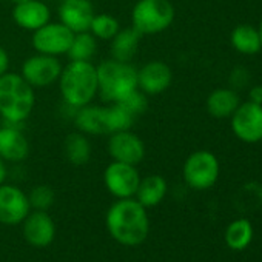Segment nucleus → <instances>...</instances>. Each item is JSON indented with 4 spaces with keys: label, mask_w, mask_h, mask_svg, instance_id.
Instances as JSON below:
<instances>
[{
    "label": "nucleus",
    "mask_w": 262,
    "mask_h": 262,
    "mask_svg": "<svg viewBox=\"0 0 262 262\" xmlns=\"http://www.w3.org/2000/svg\"><path fill=\"white\" fill-rule=\"evenodd\" d=\"M119 103H122L131 114H133L136 119L141 117L142 114L147 113L148 110V96L145 93H142L139 88L131 91L128 96H125L122 100H119Z\"/></svg>",
    "instance_id": "cd10ccee"
},
{
    "label": "nucleus",
    "mask_w": 262,
    "mask_h": 262,
    "mask_svg": "<svg viewBox=\"0 0 262 262\" xmlns=\"http://www.w3.org/2000/svg\"><path fill=\"white\" fill-rule=\"evenodd\" d=\"M182 174L190 188L207 190L213 187L219 178V161L207 150L194 151L187 158Z\"/></svg>",
    "instance_id": "423d86ee"
},
{
    "label": "nucleus",
    "mask_w": 262,
    "mask_h": 262,
    "mask_svg": "<svg viewBox=\"0 0 262 262\" xmlns=\"http://www.w3.org/2000/svg\"><path fill=\"white\" fill-rule=\"evenodd\" d=\"M257 33H259V37H260V43H262V22H260V25H259V30H257Z\"/></svg>",
    "instance_id": "72a5a7b5"
},
{
    "label": "nucleus",
    "mask_w": 262,
    "mask_h": 262,
    "mask_svg": "<svg viewBox=\"0 0 262 262\" xmlns=\"http://www.w3.org/2000/svg\"><path fill=\"white\" fill-rule=\"evenodd\" d=\"M176 17L170 0H138L131 10V28L141 36L159 34L171 27Z\"/></svg>",
    "instance_id": "39448f33"
},
{
    "label": "nucleus",
    "mask_w": 262,
    "mask_h": 262,
    "mask_svg": "<svg viewBox=\"0 0 262 262\" xmlns=\"http://www.w3.org/2000/svg\"><path fill=\"white\" fill-rule=\"evenodd\" d=\"M11 14L19 28L31 33L51 20V10L42 0H28V2L14 5Z\"/></svg>",
    "instance_id": "f3484780"
},
{
    "label": "nucleus",
    "mask_w": 262,
    "mask_h": 262,
    "mask_svg": "<svg viewBox=\"0 0 262 262\" xmlns=\"http://www.w3.org/2000/svg\"><path fill=\"white\" fill-rule=\"evenodd\" d=\"M74 125L76 129L86 136H100L106 135V123L103 106L97 105H85L76 110L74 113Z\"/></svg>",
    "instance_id": "a211bd4d"
},
{
    "label": "nucleus",
    "mask_w": 262,
    "mask_h": 262,
    "mask_svg": "<svg viewBox=\"0 0 262 262\" xmlns=\"http://www.w3.org/2000/svg\"><path fill=\"white\" fill-rule=\"evenodd\" d=\"M97 53V39L90 33H76L67 56L70 60H80V62H91V59Z\"/></svg>",
    "instance_id": "393cba45"
},
{
    "label": "nucleus",
    "mask_w": 262,
    "mask_h": 262,
    "mask_svg": "<svg viewBox=\"0 0 262 262\" xmlns=\"http://www.w3.org/2000/svg\"><path fill=\"white\" fill-rule=\"evenodd\" d=\"M253 239V227L247 219H237L227 227L225 242L231 250H244Z\"/></svg>",
    "instance_id": "a878e982"
},
{
    "label": "nucleus",
    "mask_w": 262,
    "mask_h": 262,
    "mask_svg": "<svg viewBox=\"0 0 262 262\" xmlns=\"http://www.w3.org/2000/svg\"><path fill=\"white\" fill-rule=\"evenodd\" d=\"M250 102L262 105V86H254L250 91Z\"/></svg>",
    "instance_id": "7c9ffc66"
},
{
    "label": "nucleus",
    "mask_w": 262,
    "mask_h": 262,
    "mask_svg": "<svg viewBox=\"0 0 262 262\" xmlns=\"http://www.w3.org/2000/svg\"><path fill=\"white\" fill-rule=\"evenodd\" d=\"M28 201L34 210L47 211L54 204V191L48 185H37L30 191Z\"/></svg>",
    "instance_id": "c85d7f7f"
},
{
    "label": "nucleus",
    "mask_w": 262,
    "mask_h": 262,
    "mask_svg": "<svg viewBox=\"0 0 262 262\" xmlns=\"http://www.w3.org/2000/svg\"><path fill=\"white\" fill-rule=\"evenodd\" d=\"M231 45L242 54H256L260 48V37L251 25H239L231 33Z\"/></svg>",
    "instance_id": "b1692460"
},
{
    "label": "nucleus",
    "mask_w": 262,
    "mask_h": 262,
    "mask_svg": "<svg viewBox=\"0 0 262 262\" xmlns=\"http://www.w3.org/2000/svg\"><path fill=\"white\" fill-rule=\"evenodd\" d=\"M97 70L99 94L106 103L122 100L131 91L138 90V68L131 62H120L116 59H106Z\"/></svg>",
    "instance_id": "20e7f679"
},
{
    "label": "nucleus",
    "mask_w": 262,
    "mask_h": 262,
    "mask_svg": "<svg viewBox=\"0 0 262 262\" xmlns=\"http://www.w3.org/2000/svg\"><path fill=\"white\" fill-rule=\"evenodd\" d=\"M171 68L162 60H150L138 70V88L147 96H158L170 88Z\"/></svg>",
    "instance_id": "4468645a"
},
{
    "label": "nucleus",
    "mask_w": 262,
    "mask_h": 262,
    "mask_svg": "<svg viewBox=\"0 0 262 262\" xmlns=\"http://www.w3.org/2000/svg\"><path fill=\"white\" fill-rule=\"evenodd\" d=\"M120 30V24L116 17L106 13L94 14L91 25H90V33L97 39V40H111Z\"/></svg>",
    "instance_id": "bb28decb"
},
{
    "label": "nucleus",
    "mask_w": 262,
    "mask_h": 262,
    "mask_svg": "<svg viewBox=\"0 0 262 262\" xmlns=\"http://www.w3.org/2000/svg\"><path fill=\"white\" fill-rule=\"evenodd\" d=\"M13 5H19V4H24V2H28V0H10Z\"/></svg>",
    "instance_id": "473e14b6"
},
{
    "label": "nucleus",
    "mask_w": 262,
    "mask_h": 262,
    "mask_svg": "<svg viewBox=\"0 0 262 262\" xmlns=\"http://www.w3.org/2000/svg\"><path fill=\"white\" fill-rule=\"evenodd\" d=\"M63 65L59 57L36 53L24 60L20 67V76L34 88L42 90L57 83L62 74Z\"/></svg>",
    "instance_id": "0eeeda50"
},
{
    "label": "nucleus",
    "mask_w": 262,
    "mask_h": 262,
    "mask_svg": "<svg viewBox=\"0 0 262 262\" xmlns=\"http://www.w3.org/2000/svg\"><path fill=\"white\" fill-rule=\"evenodd\" d=\"M74 33L60 22L50 20L42 28L36 30L31 36V45L36 53L54 57L67 56L73 42Z\"/></svg>",
    "instance_id": "6e6552de"
},
{
    "label": "nucleus",
    "mask_w": 262,
    "mask_h": 262,
    "mask_svg": "<svg viewBox=\"0 0 262 262\" xmlns=\"http://www.w3.org/2000/svg\"><path fill=\"white\" fill-rule=\"evenodd\" d=\"M141 182L138 165L113 161L103 171V184L110 194L117 199L135 198Z\"/></svg>",
    "instance_id": "1a4fd4ad"
},
{
    "label": "nucleus",
    "mask_w": 262,
    "mask_h": 262,
    "mask_svg": "<svg viewBox=\"0 0 262 262\" xmlns=\"http://www.w3.org/2000/svg\"><path fill=\"white\" fill-rule=\"evenodd\" d=\"M103 113H105V123H106L108 135L116 133V131L131 129V126L136 122V117L119 102L108 103L106 106H103Z\"/></svg>",
    "instance_id": "5701e85b"
},
{
    "label": "nucleus",
    "mask_w": 262,
    "mask_h": 262,
    "mask_svg": "<svg viewBox=\"0 0 262 262\" xmlns=\"http://www.w3.org/2000/svg\"><path fill=\"white\" fill-rule=\"evenodd\" d=\"M167 190H168V185L162 176L150 174V176H145L144 179L141 178V182L135 196L145 208H151V207L159 205L164 201Z\"/></svg>",
    "instance_id": "412c9836"
},
{
    "label": "nucleus",
    "mask_w": 262,
    "mask_h": 262,
    "mask_svg": "<svg viewBox=\"0 0 262 262\" xmlns=\"http://www.w3.org/2000/svg\"><path fill=\"white\" fill-rule=\"evenodd\" d=\"M30 156V142L19 123L4 122L0 126V158L5 162L19 164Z\"/></svg>",
    "instance_id": "ddd939ff"
},
{
    "label": "nucleus",
    "mask_w": 262,
    "mask_h": 262,
    "mask_svg": "<svg viewBox=\"0 0 262 262\" xmlns=\"http://www.w3.org/2000/svg\"><path fill=\"white\" fill-rule=\"evenodd\" d=\"M239 105H241L239 96L233 90H227V88L214 90L207 99L208 113L217 119H225L233 116V113Z\"/></svg>",
    "instance_id": "4be33fe9"
},
{
    "label": "nucleus",
    "mask_w": 262,
    "mask_h": 262,
    "mask_svg": "<svg viewBox=\"0 0 262 262\" xmlns=\"http://www.w3.org/2000/svg\"><path fill=\"white\" fill-rule=\"evenodd\" d=\"M63 155L67 161L76 167L88 164L93 155L90 138L77 129L67 135V138L63 139Z\"/></svg>",
    "instance_id": "aec40b11"
},
{
    "label": "nucleus",
    "mask_w": 262,
    "mask_h": 262,
    "mask_svg": "<svg viewBox=\"0 0 262 262\" xmlns=\"http://www.w3.org/2000/svg\"><path fill=\"white\" fill-rule=\"evenodd\" d=\"M142 36L135 28H123L119 30V33L110 40V54L111 59L120 60V62H131L138 54L139 43Z\"/></svg>",
    "instance_id": "6ab92c4d"
},
{
    "label": "nucleus",
    "mask_w": 262,
    "mask_h": 262,
    "mask_svg": "<svg viewBox=\"0 0 262 262\" xmlns=\"http://www.w3.org/2000/svg\"><path fill=\"white\" fill-rule=\"evenodd\" d=\"M106 150L113 161L131 165H139L145 158L144 141L131 129L116 131V133L108 135Z\"/></svg>",
    "instance_id": "9b49d317"
},
{
    "label": "nucleus",
    "mask_w": 262,
    "mask_h": 262,
    "mask_svg": "<svg viewBox=\"0 0 262 262\" xmlns=\"http://www.w3.org/2000/svg\"><path fill=\"white\" fill-rule=\"evenodd\" d=\"M8 71H10V54L4 47H0V77Z\"/></svg>",
    "instance_id": "c756f323"
},
{
    "label": "nucleus",
    "mask_w": 262,
    "mask_h": 262,
    "mask_svg": "<svg viewBox=\"0 0 262 262\" xmlns=\"http://www.w3.org/2000/svg\"><path fill=\"white\" fill-rule=\"evenodd\" d=\"M231 129L237 139L247 144L262 141V105L245 102L231 116Z\"/></svg>",
    "instance_id": "9d476101"
},
{
    "label": "nucleus",
    "mask_w": 262,
    "mask_h": 262,
    "mask_svg": "<svg viewBox=\"0 0 262 262\" xmlns=\"http://www.w3.org/2000/svg\"><path fill=\"white\" fill-rule=\"evenodd\" d=\"M24 236L33 247H48L54 241L56 224L47 211L34 210L24 219Z\"/></svg>",
    "instance_id": "dca6fc26"
},
{
    "label": "nucleus",
    "mask_w": 262,
    "mask_h": 262,
    "mask_svg": "<svg viewBox=\"0 0 262 262\" xmlns=\"http://www.w3.org/2000/svg\"><path fill=\"white\" fill-rule=\"evenodd\" d=\"M106 228L111 237L122 245H141L150 233L147 208L133 198L117 199L106 211Z\"/></svg>",
    "instance_id": "f257e3e1"
},
{
    "label": "nucleus",
    "mask_w": 262,
    "mask_h": 262,
    "mask_svg": "<svg viewBox=\"0 0 262 262\" xmlns=\"http://www.w3.org/2000/svg\"><path fill=\"white\" fill-rule=\"evenodd\" d=\"M7 178H8V168H7V162H5L2 158H0V185L5 184Z\"/></svg>",
    "instance_id": "2f4dec72"
},
{
    "label": "nucleus",
    "mask_w": 262,
    "mask_h": 262,
    "mask_svg": "<svg viewBox=\"0 0 262 262\" xmlns=\"http://www.w3.org/2000/svg\"><path fill=\"white\" fill-rule=\"evenodd\" d=\"M94 14L91 0H62L57 10L59 22L74 34L88 31Z\"/></svg>",
    "instance_id": "2eb2a0df"
},
{
    "label": "nucleus",
    "mask_w": 262,
    "mask_h": 262,
    "mask_svg": "<svg viewBox=\"0 0 262 262\" xmlns=\"http://www.w3.org/2000/svg\"><path fill=\"white\" fill-rule=\"evenodd\" d=\"M57 83L62 100L74 110L90 105L99 94L97 70L91 62L70 60L63 67Z\"/></svg>",
    "instance_id": "f03ea898"
},
{
    "label": "nucleus",
    "mask_w": 262,
    "mask_h": 262,
    "mask_svg": "<svg viewBox=\"0 0 262 262\" xmlns=\"http://www.w3.org/2000/svg\"><path fill=\"white\" fill-rule=\"evenodd\" d=\"M31 210L28 194L16 185H0V224L17 225L24 222Z\"/></svg>",
    "instance_id": "f8f14e48"
},
{
    "label": "nucleus",
    "mask_w": 262,
    "mask_h": 262,
    "mask_svg": "<svg viewBox=\"0 0 262 262\" xmlns=\"http://www.w3.org/2000/svg\"><path fill=\"white\" fill-rule=\"evenodd\" d=\"M36 106V90L20 73H5L0 77V117L8 123L22 125Z\"/></svg>",
    "instance_id": "7ed1b4c3"
}]
</instances>
